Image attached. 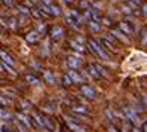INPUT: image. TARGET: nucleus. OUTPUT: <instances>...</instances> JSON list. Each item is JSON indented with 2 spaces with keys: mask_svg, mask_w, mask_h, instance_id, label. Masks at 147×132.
I'll list each match as a JSON object with an SVG mask.
<instances>
[{
  "mask_svg": "<svg viewBox=\"0 0 147 132\" xmlns=\"http://www.w3.org/2000/svg\"><path fill=\"white\" fill-rule=\"evenodd\" d=\"M89 48L92 49V52H94V54H97L101 59H107L109 57L104 54V51H102V48L98 45V43L97 42H95V40H89Z\"/></svg>",
  "mask_w": 147,
  "mask_h": 132,
  "instance_id": "obj_1",
  "label": "nucleus"
},
{
  "mask_svg": "<svg viewBox=\"0 0 147 132\" xmlns=\"http://www.w3.org/2000/svg\"><path fill=\"white\" fill-rule=\"evenodd\" d=\"M65 122H67L68 128H70L73 132H86L85 128L77 123V120H74V119H71V117H65Z\"/></svg>",
  "mask_w": 147,
  "mask_h": 132,
  "instance_id": "obj_2",
  "label": "nucleus"
},
{
  "mask_svg": "<svg viewBox=\"0 0 147 132\" xmlns=\"http://www.w3.org/2000/svg\"><path fill=\"white\" fill-rule=\"evenodd\" d=\"M63 37H64V30L61 27H54L52 31H51V39L54 42H59Z\"/></svg>",
  "mask_w": 147,
  "mask_h": 132,
  "instance_id": "obj_3",
  "label": "nucleus"
},
{
  "mask_svg": "<svg viewBox=\"0 0 147 132\" xmlns=\"http://www.w3.org/2000/svg\"><path fill=\"white\" fill-rule=\"evenodd\" d=\"M0 24L7 27V28H15L16 27V20L11 18V16H5V18H0Z\"/></svg>",
  "mask_w": 147,
  "mask_h": 132,
  "instance_id": "obj_4",
  "label": "nucleus"
},
{
  "mask_svg": "<svg viewBox=\"0 0 147 132\" xmlns=\"http://www.w3.org/2000/svg\"><path fill=\"white\" fill-rule=\"evenodd\" d=\"M0 58H2V61L5 64H7V65H11V67H13V64H15V61H13V58L7 54V52H5V51H0Z\"/></svg>",
  "mask_w": 147,
  "mask_h": 132,
  "instance_id": "obj_5",
  "label": "nucleus"
},
{
  "mask_svg": "<svg viewBox=\"0 0 147 132\" xmlns=\"http://www.w3.org/2000/svg\"><path fill=\"white\" fill-rule=\"evenodd\" d=\"M67 64L70 65V68H79V67H82V61L79 59V58H76V57H68L67 58Z\"/></svg>",
  "mask_w": 147,
  "mask_h": 132,
  "instance_id": "obj_6",
  "label": "nucleus"
},
{
  "mask_svg": "<svg viewBox=\"0 0 147 132\" xmlns=\"http://www.w3.org/2000/svg\"><path fill=\"white\" fill-rule=\"evenodd\" d=\"M63 12H61V7L57 6V5H49L48 6V15H52V16H59Z\"/></svg>",
  "mask_w": 147,
  "mask_h": 132,
  "instance_id": "obj_7",
  "label": "nucleus"
},
{
  "mask_svg": "<svg viewBox=\"0 0 147 132\" xmlns=\"http://www.w3.org/2000/svg\"><path fill=\"white\" fill-rule=\"evenodd\" d=\"M82 94L85 96H88L89 100H94L95 96H97V92H95L92 88H89V86H82Z\"/></svg>",
  "mask_w": 147,
  "mask_h": 132,
  "instance_id": "obj_8",
  "label": "nucleus"
},
{
  "mask_svg": "<svg viewBox=\"0 0 147 132\" xmlns=\"http://www.w3.org/2000/svg\"><path fill=\"white\" fill-rule=\"evenodd\" d=\"M67 24L70 25L73 30H80V27H82V24L77 20H74L73 16H70V15H67Z\"/></svg>",
  "mask_w": 147,
  "mask_h": 132,
  "instance_id": "obj_9",
  "label": "nucleus"
},
{
  "mask_svg": "<svg viewBox=\"0 0 147 132\" xmlns=\"http://www.w3.org/2000/svg\"><path fill=\"white\" fill-rule=\"evenodd\" d=\"M30 13L34 16V18H37V20H43V18H46V16H48V13H45L40 7H34Z\"/></svg>",
  "mask_w": 147,
  "mask_h": 132,
  "instance_id": "obj_10",
  "label": "nucleus"
},
{
  "mask_svg": "<svg viewBox=\"0 0 147 132\" xmlns=\"http://www.w3.org/2000/svg\"><path fill=\"white\" fill-rule=\"evenodd\" d=\"M68 76H70V79H71V82H73V83H82V82H83V80H82V77L77 74V71H76L74 68H71L70 71H68Z\"/></svg>",
  "mask_w": 147,
  "mask_h": 132,
  "instance_id": "obj_11",
  "label": "nucleus"
},
{
  "mask_svg": "<svg viewBox=\"0 0 147 132\" xmlns=\"http://www.w3.org/2000/svg\"><path fill=\"white\" fill-rule=\"evenodd\" d=\"M12 122H13V125H15L16 128H18L21 132H27V129H28V128H27V125H25V123H22L18 117H13V119H12Z\"/></svg>",
  "mask_w": 147,
  "mask_h": 132,
  "instance_id": "obj_12",
  "label": "nucleus"
},
{
  "mask_svg": "<svg viewBox=\"0 0 147 132\" xmlns=\"http://www.w3.org/2000/svg\"><path fill=\"white\" fill-rule=\"evenodd\" d=\"M39 37H40V34H39L36 30H34V31H30L25 39H27V42H30V43H36V42L39 40Z\"/></svg>",
  "mask_w": 147,
  "mask_h": 132,
  "instance_id": "obj_13",
  "label": "nucleus"
},
{
  "mask_svg": "<svg viewBox=\"0 0 147 132\" xmlns=\"http://www.w3.org/2000/svg\"><path fill=\"white\" fill-rule=\"evenodd\" d=\"M71 111H73L74 114H88V113H89L88 108L83 107V105H73V107H71Z\"/></svg>",
  "mask_w": 147,
  "mask_h": 132,
  "instance_id": "obj_14",
  "label": "nucleus"
},
{
  "mask_svg": "<svg viewBox=\"0 0 147 132\" xmlns=\"http://www.w3.org/2000/svg\"><path fill=\"white\" fill-rule=\"evenodd\" d=\"M70 46H71V49L76 51V52H85V46H82L77 40H70Z\"/></svg>",
  "mask_w": 147,
  "mask_h": 132,
  "instance_id": "obj_15",
  "label": "nucleus"
},
{
  "mask_svg": "<svg viewBox=\"0 0 147 132\" xmlns=\"http://www.w3.org/2000/svg\"><path fill=\"white\" fill-rule=\"evenodd\" d=\"M15 117H18L22 123H25V125H27V128H30V125H31V120H30V117L27 116V114H22V113H18L16 114Z\"/></svg>",
  "mask_w": 147,
  "mask_h": 132,
  "instance_id": "obj_16",
  "label": "nucleus"
},
{
  "mask_svg": "<svg viewBox=\"0 0 147 132\" xmlns=\"http://www.w3.org/2000/svg\"><path fill=\"white\" fill-rule=\"evenodd\" d=\"M25 80H27L30 85H40L39 83V79L36 76H33V74H27V76H25Z\"/></svg>",
  "mask_w": 147,
  "mask_h": 132,
  "instance_id": "obj_17",
  "label": "nucleus"
},
{
  "mask_svg": "<svg viewBox=\"0 0 147 132\" xmlns=\"http://www.w3.org/2000/svg\"><path fill=\"white\" fill-rule=\"evenodd\" d=\"M16 9H18V13L22 15V16H28L30 15V11L25 6H22V5H18V6H16Z\"/></svg>",
  "mask_w": 147,
  "mask_h": 132,
  "instance_id": "obj_18",
  "label": "nucleus"
},
{
  "mask_svg": "<svg viewBox=\"0 0 147 132\" xmlns=\"http://www.w3.org/2000/svg\"><path fill=\"white\" fill-rule=\"evenodd\" d=\"M45 80L48 82V83H55V79H54V74L51 73V71H45Z\"/></svg>",
  "mask_w": 147,
  "mask_h": 132,
  "instance_id": "obj_19",
  "label": "nucleus"
},
{
  "mask_svg": "<svg viewBox=\"0 0 147 132\" xmlns=\"http://www.w3.org/2000/svg\"><path fill=\"white\" fill-rule=\"evenodd\" d=\"M88 71H89V74L92 77H100V73H98V70H97V67H95V65H91Z\"/></svg>",
  "mask_w": 147,
  "mask_h": 132,
  "instance_id": "obj_20",
  "label": "nucleus"
},
{
  "mask_svg": "<svg viewBox=\"0 0 147 132\" xmlns=\"http://www.w3.org/2000/svg\"><path fill=\"white\" fill-rule=\"evenodd\" d=\"M0 132H13V129L11 128V125H6L5 123V125L0 126Z\"/></svg>",
  "mask_w": 147,
  "mask_h": 132,
  "instance_id": "obj_21",
  "label": "nucleus"
},
{
  "mask_svg": "<svg viewBox=\"0 0 147 132\" xmlns=\"http://www.w3.org/2000/svg\"><path fill=\"white\" fill-rule=\"evenodd\" d=\"M63 82H64V85L65 86H70L73 82H71V79H70V76H68V74H65L64 77H63Z\"/></svg>",
  "mask_w": 147,
  "mask_h": 132,
  "instance_id": "obj_22",
  "label": "nucleus"
},
{
  "mask_svg": "<svg viewBox=\"0 0 147 132\" xmlns=\"http://www.w3.org/2000/svg\"><path fill=\"white\" fill-rule=\"evenodd\" d=\"M0 117L7 120V119H11V114L7 113V111H5V110H0Z\"/></svg>",
  "mask_w": 147,
  "mask_h": 132,
  "instance_id": "obj_23",
  "label": "nucleus"
},
{
  "mask_svg": "<svg viewBox=\"0 0 147 132\" xmlns=\"http://www.w3.org/2000/svg\"><path fill=\"white\" fill-rule=\"evenodd\" d=\"M3 3L7 6V7H12L15 5V0H3Z\"/></svg>",
  "mask_w": 147,
  "mask_h": 132,
  "instance_id": "obj_24",
  "label": "nucleus"
},
{
  "mask_svg": "<svg viewBox=\"0 0 147 132\" xmlns=\"http://www.w3.org/2000/svg\"><path fill=\"white\" fill-rule=\"evenodd\" d=\"M80 7H83V9H88V7H89V3L86 2V0H80Z\"/></svg>",
  "mask_w": 147,
  "mask_h": 132,
  "instance_id": "obj_25",
  "label": "nucleus"
},
{
  "mask_svg": "<svg viewBox=\"0 0 147 132\" xmlns=\"http://www.w3.org/2000/svg\"><path fill=\"white\" fill-rule=\"evenodd\" d=\"M91 28H92V30H97V31H98V30H100V25H98L97 22H95V21H92V22H91Z\"/></svg>",
  "mask_w": 147,
  "mask_h": 132,
  "instance_id": "obj_26",
  "label": "nucleus"
},
{
  "mask_svg": "<svg viewBox=\"0 0 147 132\" xmlns=\"http://www.w3.org/2000/svg\"><path fill=\"white\" fill-rule=\"evenodd\" d=\"M21 104H22V107L25 108V110H30L31 107H30V102L28 101H21Z\"/></svg>",
  "mask_w": 147,
  "mask_h": 132,
  "instance_id": "obj_27",
  "label": "nucleus"
},
{
  "mask_svg": "<svg viewBox=\"0 0 147 132\" xmlns=\"http://www.w3.org/2000/svg\"><path fill=\"white\" fill-rule=\"evenodd\" d=\"M0 104H2V105H7V104H9V100H6V98H3V96L0 95Z\"/></svg>",
  "mask_w": 147,
  "mask_h": 132,
  "instance_id": "obj_28",
  "label": "nucleus"
},
{
  "mask_svg": "<svg viewBox=\"0 0 147 132\" xmlns=\"http://www.w3.org/2000/svg\"><path fill=\"white\" fill-rule=\"evenodd\" d=\"M39 34H42L43 31H45V25H43V24H39V27H37V30H36Z\"/></svg>",
  "mask_w": 147,
  "mask_h": 132,
  "instance_id": "obj_29",
  "label": "nucleus"
},
{
  "mask_svg": "<svg viewBox=\"0 0 147 132\" xmlns=\"http://www.w3.org/2000/svg\"><path fill=\"white\" fill-rule=\"evenodd\" d=\"M42 3H43V5H46V6H49V5H52V3H54V0H42Z\"/></svg>",
  "mask_w": 147,
  "mask_h": 132,
  "instance_id": "obj_30",
  "label": "nucleus"
},
{
  "mask_svg": "<svg viewBox=\"0 0 147 132\" xmlns=\"http://www.w3.org/2000/svg\"><path fill=\"white\" fill-rule=\"evenodd\" d=\"M63 3H65V5H71L73 3V0H61Z\"/></svg>",
  "mask_w": 147,
  "mask_h": 132,
  "instance_id": "obj_31",
  "label": "nucleus"
},
{
  "mask_svg": "<svg viewBox=\"0 0 147 132\" xmlns=\"http://www.w3.org/2000/svg\"><path fill=\"white\" fill-rule=\"evenodd\" d=\"M3 68H5V67H3V64H0V71H3Z\"/></svg>",
  "mask_w": 147,
  "mask_h": 132,
  "instance_id": "obj_32",
  "label": "nucleus"
}]
</instances>
